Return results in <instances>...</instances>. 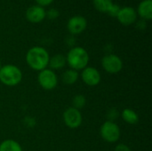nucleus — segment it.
<instances>
[{
  "label": "nucleus",
  "mask_w": 152,
  "mask_h": 151,
  "mask_svg": "<svg viewBox=\"0 0 152 151\" xmlns=\"http://www.w3.org/2000/svg\"><path fill=\"white\" fill-rule=\"evenodd\" d=\"M2 68V63H1V61H0V69Z\"/></svg>",
  "instance_id": "nucleus-25"
},
{
  "label": "nucleus",
  "mask_w": 152,
  "mask_h": 151,
  "mask_svg": "<svg viewBox=\"0 0 152 151\" xmlns=\"http://www.w3.org/2000/svg\"><path fill=\"white\" fill-rule=\"evenodd\" d=\"M0 151H22V148L18 142L7 139L0 143Z\"/></svg>",
  "instance_id": "nucleus-16"
},
{
  "label": "nucleus",
  "mask_w": 152,
  "mask_h": 151,
  "mask_svg": "<svg viewBox=\"0 0 152 151\" xmlns=\"http://www.w3.org/2000/svg\"><path fill=\"white\" fill-rule=\"evenodd\" d=\"M81 78L86 85L96 86L100 84L102 76L97 69L87 66L84 69H82Z\"/></svg>",
  "instance_id": "nucleus-8"
},
{
  "label": "nucleus",
  "mask_w": 152,
  "mask_h": 151,
  "mask_svg": "<svg viewBox=\"0 0 152 151\" xmlns=\"http://www.w3.org/2000/svg\"><path fill=\"white\" fill-rule=\"evenodd\" d=\"M35 1L37 4V5L42 6V7L47 6V5L51 4L53 2V0H35Z\"/></svg>",
  "instance_id": "nucleus-23"
},
{
  "label": "nucleus",
  "mask_w": 152,
  "mask_h": 151,
  "mask_svg": "<svg viewBox=\"0 0 152 151\" xmlns=\"http://www.w3.org/2000/svg\"><path fill=\"white\" fill-rule=\"evenodd\" d=\"M87 26V20L85 17L77 15L71 17L67 23V28L69 32L72 35H78L81 34Z\"/></svg>",
  "instance_id": "nucleus-9"
},
{
  "label": "nucleus",
  "mask_w": 152,
  "mask_h": 151,
  "mask_svg": "<svg viewBox=\"0 0 152 151\" xmlns=\"http://www.w3.org/2000/svg\"><path fill=\"white\" fill-rule=\"evenodd\" d=\"M100 134L106 142L115 143L119 140L121 132L119 126L115 122L107 120L102 125L100 128Z\"/></svg>",
  "instance_id": "nucleus-4"
},
{
  "label": "nucleus",
  "mask_w": 152,
  "mask_h": 151,
  "mask_svg": "<svg viewBox=\"0 0 152 151\" xmlns=\"http://www.w3.org/2000/svg\"><path fill=\"white\" fill-rule=\"evenodd\" d=\"M78 78H79L78 71L74 70L72 69L65 70L62 73V76H61L62 82L65 85H74L75 83H77Z\"/></svg>",
  "instance_id": "nucleus-15"
},
{
  "label": "nucleus",
  "mask_w": 152,
  "mask_h": 151,
  "mask_svg": "<svg viewBox=\"0 0 152 151\" xmlns=\"http://www.w3.org/2000/svg\"><path fill=\"white\" fill-rule=\"evenodd\" d=\"M120 8H121V7H120L118 4H113V5L111 6L110 10L109 11L108 14H110L111 17H116V18H117V15H118V12H119Z\"/></svg>",
  "instance_id": "nucleus-21"
},
{
  "label": "nucleus",
  "mask_w": 152,
  "mask_h": 151,
  "mask_svg": "<svg viewBox=\"0 0 152 151\" xmlns=\"http://www.w3.org/2000/svg\"><path fill=\"white\" fill-rule=\"evenodd\" d=\"M137 14L144 20H150L152 19V0H142L137 9Z\"/></svg>",
  "instance_id": "nucleus-12"
},
{
  "label": "nucleus",
  "mask_w": 152,
  "mask_h": 151,
  "mask_svg": "<svg viewBox=\"0 0 152 151\" xmlns=\"http://www.w3.org/2000/svg\"><path fill=\"white\" fill-rule=\"evenodd\" d=\"M26 18L29 22L39 23L45 18V10L39 5H32L26 11Z\"/></svg>",
  "instance_id": "nucleus-11"
},
{
  "label": "nucleus",
  "mask_w": 152,
  "mask_h": 151,
  "mask_svg": "<svg viewBox=\"0 0 152 151\" xmlns=\"http://www.w3.org/2000/svg\"><path fill=\"white\" fill-rule=\"evenodd\" d=\"M21 70L13 64H6L0 69V83L6 86H15L22 80Z\"/></svg>",
  "instance_id": "nucleus-3"
},
{
  "label": "nucleus",
  "mask_w": 152,
  "mask_h": 151,
  "mask_svg": "<svg viewBox=\"0 0 152 151\" xmlns=\"http://www.w3.org/2000/svg\"><path fill=\"white\" fill-rule=\"evenodd\" d=\"M67 64V60L66 56L61 53L55 54L49 59L48 62V67L52 70H57V69H61L64 68Z\"/></svg>",
  "instance_id": "nucleus-13"
},
{
  "label": "nucleus",
  "mask_w": 152,
  "mask_h": 151,
  "mask_svg": "<svg viewBox=\"0 0 152 151\" xmlns=\"http://www.w3.org/2000/svg\"><path fill=\"white\" fill-rule=\"evenodd\" d=\"M121 117H122L123 120L128 125H136L139 121L138 114L134 109H132L130 108H126L122 111Z\"/></svg>",
  "instance_id": "nucleus-14"
},
{
  "label": "nucleus",
  "mask_w": 152,
  "mask_h": 151,
  "mask_svg": "<svg viewBox=\"0 0 152 151\" xmlns=\"http://www.w3.org/2000/svg\"><path fill=\"white\" fill-rule=\"evenodd\" d=\"M60 16V12L55 8H51L48 11H45V17H47L49 20H55Z\"/></svg>",
  "instance_id": "nucleus-19"
},
{
  "label": "nucleus",
  "mask_w": 152,
  "mask_h": 151,
  "mask_svg": "<svg viewBox=\"0 0 152 151\" xmlns=\"http://www.w3.org/2000/svg\"><path fill=\"white\" fill-rule=\"evenodd\" d=\"M0 84H1V83H0Z\"/></svg>",
  "instance_id": "nucleus-26"
},
{
  "label": "nucleus",
  "mask_w": 152,
  "mask_h": 151,
  "mask_svg": "<svg viewBox=\"0 0 152 151\" xmlns=\"http://www.w3.org/2000/svg\"><path fill=\"white\" fill-rule=\"evenodd\" d=\"M93 4L98 12L103 13H108L113 5L112 0H93Z\"/></svg>",
  "instance_id": "nucleus-17"
},
{
  "label": "nucleus",
  "mask_w": 152,
  "mask_h": 151,
  "mask_svg": "<svg viewBox=\"0 0 152 151\" xmlns=\"http://www.w3.org/2000/svg\"><path fill=\"white\" fill-rule=\"evenodd\" d=\"M141 26H142V28H144L146 27V21H145L144 20L138 21V23H137V27H138V28H141Z\"/></svg>",
  "instance_id": "nucleus-24"
},
{
  "label": "nucleus",
  "mask_w": 152,
  "mask_h": 151,
  "mask_svg": "<svg viewBox=\"0 0 152 151\" xmlns=\"http://www.w3.org/2000/svg\"><path fill=\"white\" fill-rule=\"evenodd\" d=\"M102 66L109 74H118L123 69V61L119 56L110 53L102 58Z\"/></svg>",
  "instance_id": "nucleus-6"
},
{
  "label": "nucleus",
  "mask_w": 152,
  "mask_h": 151,
  "mask_svg": "<svg viewBox=\"0 0 152 151\" xmlns=\"http://www.w3.org/2000/svg\"><path fill=\"white\" fill-rule=\"evenodd\" d=\"M119 117V113L116 109H111L108 111L107 114V117H108V121H111L114 122L118 117Z\"/></svg>",
  "instance_id": "nucleus-20"
},
{
  "label": "nucleus",
  "mask_w": 152,
  "mask_h": 151,
  "mask_svg": "<svg viewBox=\"0 0 152 151\" xmlns=\"http://www.w3.org/2000/svg\"><path fill=\"white\" fill-rule=\"evenodd\" d=\"M62 118L65 125L70 129L78 128L83 122V117L81 111L73 107L65 109V111L63 112Z\"/></svg>",
  "instance_id": "nucleus-7"
},
{
  "label": "nucleus",
  "mask_w": 152,
  "mask_h": 151,
  "mask_svg": "<svg viewBox=\"0 0 152 151\" xmlns=\"http://www.w3.org/2000/svg\"><path fill=\"white\" fill-rule=\"evenodd\" d=\"M39 85L47 91L53 90L58 85V77L55 72L50 69H45L39 71L37 76Z\"/></svg>",
  "instance_id": "nucleus-5"
},
{
  "label": "nucleus",
  "mask_w": 152,
  "mask_h": 151,
  "mask_svg": "<svg viewBox=\"0 0 152 151\" xmlns=\"http://www.w3.org/2000/svg\"><path fill=\"white\" fill-rule=\"evenodd\" d=\"M66 60L67 64L70 69L78 71L87 67L89 62V54L85 48L75 46L69 51Z\"/></svg>",
  "instance_id": "nucleus-2"
},
{
  "label": "nucleus",
  "mask_w": 152,
  "mask_h": 151,
  "mask_svg": "<svg viewBox=\"0 0 152 151\" xmlns=\"http://www.w3.org/2000/svg\"><path fill=\"white\" fill-rule=\"evenodd\" d=\"M114 151H132V150L129 148V146H127L126 144L124 143H119L116 146L115 150Z\"/></svg>",
  "instance_id": "nucleus-22"
},
{
  "label": "nucleus",
  "mask_w": 152,
  "mask_h": 151,
  "mask_svg": "<svg viewBox=\"0 0 152 151\" xmlns=\"http://www.w3.org/2000/svg\"><path fill=\"white\" fill-rule=\"evenodd\" d=\"M86 105V98L83 94H77L72 99V107L80 110Z\"/></svg>",
  "instance_id": "nucleus-18"
},
{
  "label": "nucleus",
  "mask_w": 152,
  "mask_h": 151,
  "mask_svg": "<svg viewBox=\"0 0 152 151\" xmlns=\"http://www.w3.org/2000/svg\"><path fill=\"white\" fill-rule=\"evenodd\" d=\"M117 19L122 25L129 26L136 21L137 12L133 7L126 6V7L120 8L119 12L117 15Z\"/></svg>",
  "instance_id": "nucleus-10"
},
{
  "label": "nucleus",
  "mask_w": 152,
  "mask_h": 151,
  "mask_svg": "<svg viewBox=\"0 0 152 151\" xmlns=\"http://www.w3.org/2000/svg\"><path fill=\"white\" fill-rule=\"evenodd\" d=\"M50 55L45 48L41 46L31 47L26 53V62L34 70L41 71L47 69Z\"/></svg>",
  "instance_id": "nucleus-1"
}]
</instances>
